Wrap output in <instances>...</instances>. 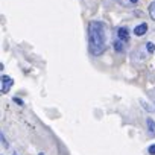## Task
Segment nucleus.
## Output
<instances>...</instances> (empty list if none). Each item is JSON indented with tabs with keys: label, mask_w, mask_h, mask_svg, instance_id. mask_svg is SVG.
<instances>
[{
	"label": "nucleus",
	"mask_w": 155,
	"mask_h": 155,
	"mask_svg": "<svg viewBox=\"0 0 155 155\" xmlns=\"http://www.w3.org/2000/svg\"><path fill=\"white\" fill-rule=\"evenodd\" d=\"M88 40H90V50L93 55H102L107 47V37H105V26L101 21H93L90 25L88 31Z\"/></svg>",
	"instance_id": "obj_1"
},
{
	"label": "nucleus",
	"mask_w": 155,
	"mask_h": 155,
	"mask_svg": "<svg viewBox=\"0 0 155 155\" xmlns=\"http://www.w3.org/2000/svg\"><path fill=\"white\" fill-rule=\"evenodd\" d=\"M12 84H14V79H12V78H9V76L3 74V76H2V93H3V94H6V93L11 90Z\"/></svg>",
	"instance_id": "obj_2"
},
{
	"label": "nucleus",
	"mask_w": 155,
	"mask_h": 155,
	"mask_svg": "<svg viewBox=\"0 0 155 155\" xmlns=\"http://www.w3.org/2000/svg\"><path fill=\"white\" fill-rule=\"evenodd\" d=\"M146 31H147V25H146V23H140L138 26H135L134 34H135L137 37H141V35H144V34H146Z\"/></svg>",
	"instance_id": "obj_3"
},
{
	"label": "nucleus",
	"mask_w": 155,
	"mask_h": 155,
	"mask_svg": "<svg viewBox=\"0 0 155 155\" xmlns=\"http://www.w3.org/2000/svg\"><path fill=\"white\" fill-rule=\"evenodd\" d=\"M117 37H119V40H122V41H128V40H129L128 29H126V28H119V29H117Z\"/></svg>",
	"instance_id": "obj_4"
},
{
	"label": "nucleus",
	"mask_w": 155,
	"mask_h": 155,
	"mask_svg": "<svg viewBox=\"0 0 155 155\" xmlns=\"http://www.w3.org/2000/svg\"><path fill=\"white\" fill-rule=\"evenodd\" d=\"M146 125H147V131L150 135H155V122L152 119H146Z\"/></svg>",
	"instance_id": "obj_5"
},
{
	"label": "nucleus",
	"mask_w": 155,
	"mask_h": 155,
	"mask_svg": "<svg viewBox=\"0 0 155 155\" xmlns=\"http://www.w3.org/2000/svg\"><path fill=\"white\" fill-rule=\"evenodd\" d=\"M149 15H150L152 20H155V2H152L149 5Z\"/></svg>",
	"instance_id": "obj_6"
},
{
	"label": "nucleus",
	"mask_w": 155,
	"mask_h": 155,
	"mask_svg": "<svg viewBox=\"0 0 155 155\" xmlns=\"http://www.w3.org/2000/svg\"><path fill=\"white\" fill-rule=\"evenodd\" d=\"M114 49H116L117 52H123V44H122V40H117V41L114 43Z\"/></svg>",
	"instance_id": "obj_7"
},
{
	"label": "nucleus",
	"mask_w": 155,
	"mask_h": 155,
	"mask_svg": "<svg viewBox=\"0 0 155 155\" xmlns=\"http://www.w3.org/2000/svg\"><path fill=\"white\" fill-rule=\"evenodd\" d=\"M146 49H147V52L152 53V52H155V44H153V43H147V44H146Z\"/></svg>",
	"instance_id": "obj_8"
},
{
	"label": "nucleus",
	"mask_w": 155,
	"mask_h": 155,
	"mask_svg": "<svg viewBox=\"0 0 155 155\" xmlns=\"http://www.w3.org/2000/svg\"><path fill=\"white\" fill-rule=\"evenodd\" d=\"M147 152H149L150 155H155V144H150V146L147 147Z\"/></svg>",
	"instance_id": "obj_9"
},
{
	"label": "nucleus",
	"mask_w": 155,
	"mask_h": 155,
	"mask_svg": "<svg viewBox=\"0 0 155 155\" xmlns=\"http://www.w3.org/2000/svg\"><path fill=\"white\" fill-rule=\"evenodd\" d=\"M140 102H141V105H143V107H144V108H146L147 111H153V108H152V107H149V105H147L146 102H143V101H140Z\"/></svg>",
	"instance_id": "obj_10"
},
{
	"label": "nucleus",
	"mask_w": 155,
	"mask_h": 155,
	"mask_svg": "<svg viewBox=\"0 0 155 155\" xmlns=\"http://www.w3.org/2000/svg\"><path fill=\"white\" fill-rule=\"evenodd\" d=\"M14 101H15V104H18V105H23V101H20V99H17V97H15Z\"/></svg>",
	"instance_id": "obj_11"
},
{
	"label": "nucleus",
	"mask_w": 155,
	"mask_h": 155,
	"mask_svg": "<svg viewBox=\"0 0 155 155\" xmlns=\"http://www.w3.org/2000/svg\"><path fill=\"white\" fill-rule=\"evenodd\" d=\"M2 143H3V146H8V144H6V140H5V135H3V134H2Z\"/></svg>",
	"instance_id": "obj_12"
},
{
	"label": "nucleus",
	"mask_w": 155,
	"mask_h": 155,
	"mask_svg": "<svg viewBox=\"0 0 155 155\" xmlns=\"http://www.w3.org/2000/svg\"><path fill=\"white\" fill-rule=\"evenodd\" d=\"M129 2H131V3H137V2H138V0H129Z\"/></svg>",
	"instance_id": "obj_13"
},
{
	"label": "nucleus",
	"mask_w": 155,
	"mask_h": 155,
	"mask_svg": "<svg viewBox=\"0 0 155 155\" xmlns=\"http://www.w3.org/2000/svg\"><path fill=\"white\" fill-rule=\"evenodd\" d=\"M38 155H44V153H43V152H40V153H38Z\"/></svg>",
	"instance_id": "obj_14"
}]
</instances>
